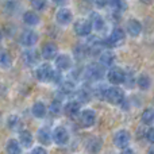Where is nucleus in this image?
I'll return each instance as SVG.
<instances>
[{"label": "nucleus", "instance_id": "f257e3e1", "mask_svg": "<svg viewBox=\"0 0 154 154\" xmlns=\"http://www.w3.org/2000/svg\"><path fill=\"white\" fill-rule=\"evenodd\" d=\"M106 100L109 101L111 104L119 106V104H122L125 101V92L119 87H116V85L115 87H109V88H107Z\"/></svg>", "mask_w": 154, "mask_h": 154}, {"label": "nucleus", "instance_id": "f03ea898", "mask_svg": "<svg viewBox=\"0 0 154 154\" xmlns=\"http://www.w3.org/2000/svg\"><path fill=\"white\" fill-rule=\"evenodd\" d=\"M103 65L101 64H91L87 66L85 69V76L87 79H89L91 81H97L100 80L101 77L104 76V69H103Z\"/></svg>", "mask_w": 154, "mask_h": 154}, {"label": "nucleus", "instance_id": "7ed1b4c3", "mask_svg": "<svg viewBox=\"0 0 154 154\" xmlns=\"http://www.w3.org/2000/svg\"><path fill=\"white\" fill-rule=\"evenodd\" d=\"M125 38H126L125 31H123L122 29H119V27H116V29H114L111 31L109 37L107 38L104 43H106L107 46H109V48H112V46H119L120 43H123Z\"/></svg>", "mask_w": 154, "mask_h": 154}, {"label": "nucleus", "instance_id": "20e7f679", "mask_svg": "<svg viewBox=\"0 0 154 154\" xmlns=\"http://www.w3.org/2000/svg\"><path fill=\"white\" fill-rule=\"evenodd\" d=\"M92 23L87 19H80L75 23V32L79 37H88L92 31Z\"/></svg>", "mask_w": 154, "mask_h": 154}, {"label": "nucleus", "instance_id": "39448f33", "mask_svg": "<svg viewBox=\"0 0 154 154\" xmlns=\"http://www.w3.org/2000/svg\"><path fill=\"white\" fill-rule=\"evenodd\" d=\"M79 120L82 127H91L96 122V112L93 109H84L79 114Z\"/></svg>", "mask_w": 154, "mask_h": 154}, {"label": "nucleus", "instance_id": "423d86ee", "mask_svg": "<svg viewBox=\"0 0 154 154\" xmlns=\"http://www.w3.org/2000/svg\"><path fill=\"white\" fill-rule=\"evenodd\" d=\"M130 139H131V137L127 130H119L114 135V143H115V146L120 147V149H125V147L128 146Z\"/></svg>", "mask_w": 154, "mask_h": 154}, {"label": "nucleus", "instance_id": "0eeeda50", "mask_svg": "<svg viewBox=\"0 0 154 154\" xmlns=\"http://www.w3.org/2000/svg\"><path fill=\"white\" fill-rule=\"evenodd\" d=\"M53 141L56 142L58 146H64L69 142V133L65 127H57L53 133Z\"/></svg>", "mask_w": 154, "mask_h": 154}, {"label": "nucleus", "instance_id": "6e6552de", "mask_svg": "<svg viewBox=\"0 0 154 154\" xmlns=\"http://www.w3.org/2000/svg\"><path fill=\"white\" fill-rule=\"evenodd\" d=\"M106 43L103 42V41H100L97 37H93L91 38L89 41H88L87 43V48H88V53L92 54V56H100V53L103 51V48Z\"/></svg>", "mask_w": 154, "mask_h": 154}, {"label": "nucleus", "instance_id": "1a4fd4ad", "mask_svg": "<svg viewBox=\"0 0 154 154\" xmlns=\"http://www.w3.org/2000/svg\"><path fill=\"white\" fill-rule=\"evenodd\" d=\"M51 75H53V69H51L50 65L43 64L35 70V77H37L39 81L42 82H48L51 80Z\"/></svg>", "mask_w": 154, "mask_h": 154}, {"label": "nucleus", "instance_id": "9d476101", "mask_svg": "<svg viewBox=\"0 0 154 154\" xmlns=\"http://www.w3.org/2000/svg\"><path fill=\"white\" fill-rule=\"evenodd\" d=\"M108 80H109V82H112L114 85L123 84L126 80L125 70L120 69V68H112V69L108 72Z\"/></svg>", "mask_w": 154, "mask_h": 154}, {"label": "nucleus", "instance_id": "9b49d317", "mask_svg": "<svg viewBox=\"0 0 154 154\" xmlns=\"http://www.w3.org/2000/svg\"><path fill=\"white\" fill-rule=\"evenodd\" d=\"M38 41V34L32 30H24L20 35V43L26 48H30V46H34Z\"/></svg>", "mask_w": 154, "mask_h": 154}, {"label": "nucleus", "instance_id": "f8f14e48", "mask_svg": "<svg viewBox=\"0 0 154 154\" xmlns=\"http://www.w3.org/2000/svg\"><path fill=\"white\" fill-rule=\"evenodd\" d=\"M42 57L45 60H53L57 57V53H58V48L54 42H46L45 45L42 46Z\"/></svg>", "mask_w": 154, "mask_h": 154}, {"label": "nucleus", "instance_id": "ddd939ff", "mask_svg": "<svg viewBox=\"0 0 154 154\" xmlns=\"http://www.w3.org/2000/svg\"><path fill=\"white\" fill-rule=\"evenodd\" d=\"M72 18H73V14H72V11L68 10V8H60L56 14V20L60 24H62V26L69 24L70 22H72Z\"/></svg>", "mask_w": 154, "mask_h": 154}, {"label": "nucleus", "instance_id": "4468645a", "mask_svg": "<svg viewBox=\"0 0 154 154\" xmlns=\"http://www.w3.org/2000/svg\"><path fill=\"white\" fill-rule=\"evenodd\" d=\"M56 66L58 70H69L72 66V58L68 54H60L56 58Z\"/></svg>", "mask_w": 154, "mask_h": 154}, {"label": "nucleus", "instance_id": "2eb2a0df", "mask_svg": "<svg viewBox=\"0 0 154 154\" xmlns=\"http://www.w3.org/2000/svg\"><path fill=\"white\" fill-rule=\"evenodd\" d=\"M22 60H23V62L26 65L32 66V65H35L38 62V53L34 49H27V50H24L23 54H22Z\"/></svg>", "mask_w": 154, "mask_h": 154}, {"label": "nucleus", "instance_id": "dca6fc26", "mask_svg": "<svg viewBox=\"0 0 154 154\" xmlns=\"http://www.w3.org/2000/svg\"><path fill=\"white\" fill-rule=\"evenodd\" d=\"M127 32L131 37H138L142 32V24L137 19H130L127 22Z\"/></svg>", "mask_w": 154, "mask_h": 154}, {"label": "nucleus", "instance_id": "f3484780", "mask_svg": "<svg viewBox=\"0 0 154 154\" xmlns=\"http://www.w3.org/2000/svg\"><path fill=\"white\" fill-rule=\"evenodd\" d=\"M38 141L41 142L42 145H50L51 141H53V134L51 131L49 130L48 127H42L38 130Z\"/></svg>", "mask_w": 154, "mask_h": 154}, {"label": "nucleus", "instance_id": "a211bd4d", "mask_svg": "<svg viewBox=\"0 0 154 154\" xmlns=\"http://www.w3.org/2000/svg\"><path fill=\"white\" fill-rule=\"evenodd\" d=\"M65 114L68 115L69 118H75L80 114V103L77 100H72L69 101L68 104H65V108H64Z\"/></svg>", "mask_w": 154, "mask_h": 154}, {"label": "nucleus", "instance_id": "6ab92c4d", "mask_svg": "<svg viewBox=\"0 0 154 154\" xmlns=\"http://www.w3.org/2000/svg\"><path fill=\"white\" fill-rule=\"evenodd\" d=\"M99 60H100V64L103 66H112L115 62V54L109 50H106V51H101L100 56H99Z\"/></svg>", "mask_w": 154, "mask_h": 154}, {"label": "nucleus", "instance_id": "aec40b11", "mask_svg": "<svg viewBox=\"0 0 154 154\" xmlns=\"http://www.w3.org/2000/svg\"><path fill=\"white\" fill-rule=\"evenodd\" d=\"M22 143H19L16 139H10V141L5 143V152L7 154H22Z\"/></svg>", "mask_w": 154, "mask_h": 154}, {"label": "nucleus", "instance_id": "412c9836", "mask_svg": "<svg viewBox=\"0 0 154 154\" xmlns=\"http://www.w3.org/2000/svg\"><path fill=\"white\" fill-rule=\"evenodd\" d=\"M7 125L8 128L12 131H22V127H23V122L18 115H11L7 120Z\"/></svg>", "mask_w": 154, "mask_h": 154}, {"label": "nucleus", "instance_id": "4be33fe9", "mask_svg": "<svg viewBox=\"0 0 154 154\" xmlns=\"http://www.w3.org/2000/svg\"><path fill=\"white\" fill-rule=\"evenodd\" d=\"M89 18H91L89 20H91V23H92L93 30H96V31H101V30L104 29V19L101 18L100 14L92 12Z\"/></svg>", "mask_w": 154, "mask_h": 154}, {"label": "nucleus", "instance_id": "5701e85b", "mask_svg": "<svg viewBox=\"0 0 154 154\" xmlns=\"http://www.w3.org/2000/svg\"><path fill=\"white\" fill-rule=\"evenodd\" d=\"M19 141H20L22 146L23 147H31L34 138H32V134L29 130H22L19 133Z\"/></svg>", "mask_w": 154, "mask_h": 154}, {"label": "nucleus", "instance_id": "b1692460", "mask_svg": "<svg viewBox=\"0 0 154 154\" xmlns=\"http://www.w3.org/2000/svg\"><path fill=\"white\" fill-rule=\"evenodd\" d=\"M87 149L91 154H97L101 150V139L97 138V137L91 138L87 143Z\"/></svg>", "mask_w": 154, "mask_h": 154}, {"label": "nucleus", "instance_id": "393cba45", "mask_svg": "<svg viewBox=\"0 0 154 154\" xmlns=\"http://www.w3.org/2000/svg\"><path fill=\"white\" fill-rule=\"evenodd\" d=\"M12 65V57L4 49H0V68L3 69H8Z\"/></svg>", "mask_w": 154, "mask_h": 154}, {"label": "nucleus", "instance_id": "a878e982", "mask_svg": "<svg viewBox=\"0 0 154 154\" xmlns=\"http://www.w3.org/2000/svg\"><path fill=\"white\" fill-rule=\"evenodd\" d=\"M46 112H48V108H46V106L42 101H37V103L32 106V115H34L35 118L42 119V118L46 116Z\"/></svg>", "mask_w": 154, "mask_h": 154}, {"label": "nucleus", "instance_id": "bb28decb", "mask_svg": "<svg viewBox=\"0 0 154 154\" xmlns=\"http://www.w3.org/2000/svg\"><path fill=\"white\" fill-rule=\"evenodd\" d=\"M23 22L27 26H37L39 23V16L35 12H32V11H27L23 15Z\"/></svg>", "mask_w": 154, "mask_h": 154}, {"label": "nucleus", "instance_id": "cd10ccee", "mask_svg": "<svg viewBox=\"0 0 154 154\" xmlns=\"http://www.w3.org/2000/svg\"><path fill=\"white\" fill-rule=\"evenodd\" d=\"M137 84H138V87L141 88V89L146 91L150 88V85H152V80H150V77L147 75H141L137 79Z\"/></svg>", "mask_w": 154, "mask_h": 154}, {"label": "nucleus", "instance_id": "c85d7f7f", "mask_svg": "<svg viewBox=\"0 0 154 154\" xmlns=\"http://www.w3.org/2000/svg\"><path fill=\"white\" fill-rule=\"evenodd\" d=\"M142 122H143L145 125H150V123L154 122V109H152V108L145 109L143 114H142Z\"/></svg>", "mask_w": 154, "mask_h": 154}, {"label": "nucleus", "instance_id": "c756f323", "mask_svg": "<svg viewBox=\"0 0 154 154\" xmlns=\"http://www.w3.org/2000/svg\"><path fill=\"white\" fill-rule=\"evenodd\" d=\"M73 53H75V57L77 60H82V58H85V56L88 54V48L87 46H82V45H77Z\"/></svg>", "mask_w": 154, "mask_h": 154}, {"label": "nucleus", "instance_id": "7c9ffc66", "mask_svg": "<svg viewBox=\"0 0 154 154\" xmlns=\"http://www.w3.org/2000/svg\"><path fill=\"white\" fill-rule=\"evenodd\" d=\"M30 3L35 11H43L46 8V0H31Z\"/></svg>", "mask_w": 154, "mask_h": 154}, {"label": "nucleus", "instance_id": "2f4dec72", "mask_svg": "<svg viewBox=\"0 0 154 154\" xmlns=\"http://www.w3.org/2000/svg\"><path fill=\"white\" fill-rule=\"evenodd\" d=\"M60 112H61V100H54L50 104V114H53L56 116Z\"/></svg>", "mask_w": 154, "mask_h": 154}, {"label": "nucleus", "instance_id": "473e14b6", "mask_svg": "<svg viewBox=\"0 0 154 154\" xmlns=\"http://www.w3.org/2000/svg\"><path fill=\"white\" fill-rule=\"evenodd\" d=\"M108 3L111 4V7L114 8V10H125L126 8V3L123 2V0H108Z\"/></svg>", "mask_w": 154, "mask_h": 154}, {"label": "nucleus", "instance_id": "72a5a7b5", "mask_svg": "<svg viewBox=\"0 0 154 154\" xmlns=\"http://www.w3.org/2000/svg\"><path fill=\"white\" fill-rule=\"evenodd\" d=\"M51 82L54 84H62V75L61 70H53V75H51Z\"/></svg>", "mask_w": 154, "mask_h": 154}, {"label": "nucleus", "instance_id": "f704fd0d", "mask_svg": "<svg viewBox=\"0 0 154 154\" xmlns=\"http://www.w3.org/2000/svg\"><path fill=\"white\" fill-rule=\"evenodd\" d=\"M61 88H62V92L66 95V93H70L73 89H75V84L70 81H65L61 84Z\"/></svg>", "mask_w": 154, "mask_h": 154}, {"label": "nucleus", "instance_id": "c9c22d12", "mask_svg": "<svg viewBox=\"0 0 154 154\" xmlns=\"http://www.w3.org/2000/svg\"><path fill=\"white\" fill-rule=\"evenodd\" d=\"M146 139L150 142V143H154V128H150V130H147Z\"/></svg>", "mask_w": 154, "mask_h": 154}, {"label": "nucleus", "instance_id": "e433bc0d", "mask_svg": "<svg viewBox=\"0 0 154 154\" xmlns=\"http://www.w3.org/2000/svg\"><path fill=\"white\" fill-rule=\"evenodd\" d=\"M31 154H48V152H46L43 147H35L31 152Z\"/></svg>", "mask_w": 154, "mask_h": 154}, {"label": "nucleus", "instance_id": "4c0bfd02", "mask_svg": "<svg viewBox=\"0 0 154 154\" xmlns=\"http://www.w3.org/2000/svg\"><path fill=\"white\" fill-rule=\"evenodd\" d=\"M66 2H68V0H53L54 4H56V5H60V7L65 5V4H66Z\"/></svg>", "mask_w": 154, "mask_h": 154}, {"label": "nucleus", "instance_id": "58836bf2", "mask_svg": "<svg viewBox=\"0 0 154 154\" xmlns=\"http://www.w3.org/2000/svg\"><path fill=\"white\" fill-rule=\"evenodd\" d=\"M122 154H134V152L130 149V147H125V149L122 150Z\"/></svg>", "mask_w": 154, "mask_h": 154}, {"label": "nucleus", "instance_id": "ea45409f", "mask_svg": "<svg viewBox=\"0 0 154 154\" xmlns=\"http://www.w3.org/2000/svg\"><path fill=\"white\" fill-rule=\"evenodd\" d=\"M141 2L143 3V4H147V5H149V4H152L154 0H141Z\"/></svg>", "mask_w": 154, "mask_h": 154}, {"label": "nucleus", "instance_id": "a19ab883", "mask_svg": "<svg viewBox=\"0 0 154 154\" xmlns=\"http://www.w3.org/2000/svg\"><path fill=\"white\" fill-rule=\"evenodd\" d=\"M147 154H154V147H150V150L147 152Z\"/></svg>", "mask_w": 154, "mask_h": 154}, {"label": "nucleus", "instance_id": "79ce46f5", "mask_svg": "<svg viewBox=\"0 0 154 154\" xmlns=\"http://www.w3.org/2000/svg\"><path fill=\"white\" fill-rule=\"evenodd\" d=\"M3 39V34H2V31H0V41Z\"/></svg>", "mask_w": 154, "mask_h": 154}, {"label": "nucleus", "instance_id": "37998d69", "mask_svg": "<svg viewBox=\"0 0 154 154\" xmlns=\"http://www.w3.org/2000/svg\"><path fill=\"white\" fill-rule=\"evenodd\" d=\"M91 2H97V0H91Z\"/></svg>", "mask_w": 154, "mask_h": 154}]
</instances>
